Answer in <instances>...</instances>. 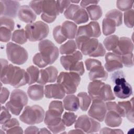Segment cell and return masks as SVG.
I'll list each match as a JSON object with an SVG mask.
<instances>
[{"label": "cell", "instance_id": "6da1fadb", "mask_svg": "<svg viewBox=\"0 0 134 134\" xmlns=\"http://www.w3.org/2000/svg\"><path fill=\"white\" fill-rule=\"evenodd\" d=\"M75 42L77 48L84 55L98 57L104 56L106 53L105 48L96 38L76 36Z\"/></svg>", "mask_w": 134, "mask_h": 134}, {"label": "cell", "instance_id": "7a4b0ae2", "mask_svg": "<svg viewBox=\"0 0 134 134\" xmlns=\"http://www.w3.org/2000/svg\"><path fill=\"white\" fill-rule=\"evenodd\" d=\"M87 91L92 100L99 99L103 101L114 100L115 97L109 84L99 80L92 81L88 84Z\"/></svg>", "mask_w": 134, "mask_h": 134}, {"label": "cell", "instance_id": "3957f363", "mask_svg": "<svg viewBox=\"0 0 134 134\" xmlns=\"http://www.w3.org/2000/svg\"><path fill=\"white\" fill-rule=\"evenodd\" d=\"M82 58V53L80 51H76L72 54L62 55L60 62L65 70L82 75L85 71L83 62L80 61Z\"/></svg>", "mask_w": 134, "mask_h": 134}, {"label": "cell", "instance_id": "277c9868", "mask_svg": "<svg viewBox=\"0 0 134 134\" xmlns=\"http://www.w3.org/2000/svg\"><path fill=\"white\" fill-rule=\"evenodd\" d=\"M57 81L65 93L72 94L76 92L81 82V77L80 75L75 72H62L58 75Z\"/></svg>", "mask_w": 134, "mask_h": 134}, {"label": "cell", "instance_id": "5b68a950", "mask_svg": "<svg viewBox=\"0 0 134 134\" xmlns=\"http://www.w3.org/2000/svg\"><path fill=\"white\" fill-rule=\"evenodd\" d=\"M49 32L48 25L41 21L30 23L25 26L27 38L30 41L42 40L48 36Z\"/></svg>", "mask_w": 134, "mask_h": 134}, {"label": "cell", "instance_id": "8992f818", "mask_svg": "<svg viewBox=\"0 0 134 134\" xmlns=\"http://www.w3.org/2000/svg\"><path fill=\"white\" fill-rule=\"evenodd\" d=\"M28 103V97L23 90L15 89L10 94V100L6 104V107L13 114L19 115L23 107Z\"/></svg>", "mask_w": 134, "mask_h": 134}, {"label": "cell", "instance_id": "52a82bcc", "mask_svg": "<svg viewBox=\"0 0 134 134\" xmlns=\"http://www.w3.org/2000/svg\"><path fill=\"white\" fill-rule=\"evenodd\" d=\"M44 118V111L40 106L35 105L25 107L20 116V120L28 125H35L41 122Z\"/></svg>", "mask_w": 134, "mask_h": 134}, {"label": "cell", "instance_id": "ba28073f", "mask_svg": "<svg viewBox=\"0 0 134 134\" xmlns=\"http://www.w3.org/2000/svg\"><path fill=\"white\" fill-rule=\"evenodd\" d=\"M6 54L10 62L18 65L25 63L28 58V52L24 48L11 42L6 44Z\"/></svg>", "mask_w": 134, "mask_h": 134}, {"label": "cell", "instance_id": "9c48e42d", "mask_svg": "<svg viewBox=\"0 0 134 134\" xmlns=\"http://www.w3.org/2000/svg\"><path fill=\"white\" fill-rule=\"evenodd\" d=\"M38 49L48 65L53 63L59 55V51L57 47L48 39L41 40L39 43Z\"/></svg>", "mask_w": 134, "mask_h": 134}, {"label": "cell", "instance_id": "30bf717a", "mask_svg": "<svg viewBox=\"0 0 134 134\" xmlns=\"http://www.w3.org/2000/svg\"><path fill=\"white\" fill-rule=\"evenodd\" d=\"M62 114L57 111L48 109L44 118V124L53 133H58L65 130V127L62 121Z\"/></svg>", "mask_w": 134, "mask_h": 134}, {"label": "cell", "instance_id": "8fae6325", "mask_svg": "<svg viewBox=\"0 0 134 134\" xmlns=\"http://www.w3.org/2000/svg\"><path fill=\"white\" fill-rule=\"evenodd\" d=\"M64 15L68 19L74 21L75 24H81L86 23L88 20L87 12L78 5L71 4L64 11Z\"/></svg>", "mask_w": 134, "mask_h": 134}, {"label": "cell", "instance_id": "7c38bea8", "mask_svg": "<svg viewBox=\"0 0 134 134\" xmlns=\"http://www.w3.org/2000/svg\"><path fill=\"white\" fill-rule=\"evenodd\" d=\"M74 127L81 129L85 133H90L98 132L100 130V124L94 118L83 115L76 119Z\"/></svg>", "mask_w": 134, "mask_h": 134}, {"label": "cell", "instance_id": "4fadbf2b", "mask_svg": "<svg viewBox=\"0 0 134 134\" xmlns=\"http://www.w3.org/2000/svg\"><path fill=\"white\" fill-rule=\"evenodd\" d=\"M107 113L106 104L99 99H93L92 104L88 111V115L91 117L99 121H103Z\"/></svg>", "mask_w": 134, "mask_h": 134}, {"label": "cell", "instance_id": "5bb4252c", "mask_svg": "<svg viewBox=\"0 0 134 134\" xmlns=\"http://www.w3.org/2000/svg\"><path fill=\"white\" fill-rule=\"evenodd\" d=\"M28 83L27 72L18 66H14L9 79V84L15 87L24 86Z\"/></svg>", "mask_w": 134, "mask_h": 134}, {"label": "cell", "instance_id": "9a60e30c", "mask_svg": "<svg viewBox=\"0 0 134 134\" xmlns=\"http://www.w3.org/2000/svg\"><path fill=\"white\" fill-rule=\"evenodd\" d=\"M101 35L99 25L97 21H91L88 24L80 26L77 30L76 36H85L96 38Z\"/></svg>", "mask_w": 134, "mask_h": 134}, {"label": "cell", "instance_id": "2e32d148", "mask_svg": "<svg viewBox=\"0 0 134 134\" xmlns=\"http://www.w3.org/2000/svg\"><path fill=\"white\" fill-rule=\"evenodd\" d=\"M20 3L15 1H0L1 15L9 18H15L19 9Z\"/></svg>", "mask_w": 134, "mask_h": 134}, {"label": "cell", "instance_id": "e0dca14e", "mask_svg": "<svg viewBox=\"0 0 134 134\" xmlns=\"http://www.w3.org/2000/svg\"><path fill=\"white\" fill-rule=\"evenodd\" d=\"M58 74V70L53 66H50L45 69L40 70L37 83L45 84L47 83L54 82L57 79Z\"/></svg>", "mask_w": 134, "mask_h": 134}, {"label": "cell", "instance_id": "ac0fdd59", "mask_svg": "<svg viewBox=\"0 0 134 134\" xmlns=\"http://www.w3.org/2000/svg\"><path fill=\"white\" fill-rule=\"evenodd\" d=\"M133 50V44L131 40L125 37L119 38L116 48L113 51V53L122 56L123 55L132 53Z\"/></svg>", "mask_w": 134, "mask_h": 134}, {"label": "cell", "instance_id": "d6986e66", "mask_svg": "<svg viewBox=\"0 0 134 134\" xmlns=\"http://www.w3.org/2000/svg\"><path fill=\"white\" fill-rule=\"evenodd\" d=\"M105 61V68L108 72H113L123 67L121 56L114 53L108 52L106 53Z\"/></svg>", "mask_w": 134, "mask_h": 134}, {"label": "cell", "instance_id": "ffe728a7", "mask_svg": "<svg viewBox=\"0 0 134 134\" xmlns=\"http://www.w3.org/2000/svg\"><path fill=\"white\" fill-rule=\"evenodd\" d=\"M65 92L59 84L47 85L44 88V95L46 98L62 99L65 96Z\"/></svg>", "mask_w": 134, "mask_h": 134}, {"label": "cell", "instance_id": "44dd1931", "mask_svg": "<svg viewBox=\"0 0 134 134\" xmlns=\"http://www.w3.org/2000/svg\"><path fill=\"white\" fill-rule=\"evenodd\" d=\"M113 91L115 96L121 99L128 98L132 94L131 86L127 81L116 85Z\"/></svg>", "mask_w": 134, "mask_h": 134}, {"label": "cell", "instance_id": "7402d4cb", "mask_svg": "<svg viewBox=\"0 0 134 134\" xmlns=\"http://www.w3.org/2000/svg\"><path fill=\"white\" fill-rule=\"evenodd\" d=\"M18 17L21 21L29 24L33 23L36 19V14L28 5H23L20 7Z\"/></svg>", "mask_w": 134, "mask_h": 134}, {"label": "cell", "instance_id": "603a6c76", "mask_svg": "<svg viewBox=\"0 0 134 134\" xmlns=\"http://www.w3.org/2000/svg\"><path fill=\"white\" fill-rule=\"evenodd\" d=\"M42 14L52 17H57L60 13L55 1H43Z\"/></svg>", "mask_w": 134, "mask_h": 134}, {"label": "cell", "instance_id": "cb8c5ba5", "mask_svg": "<svg viewBox=\"0 0 134 134\" xmlns=\"http://www.w3.org/2000/svg\"><path fill=\"white\" fill-rule=\"evenodd\" d=\"M88 76L91 81H105L107 79L108 73L102 65H99L94 66L90 70Z\"/></svg>", "mask_w": 134, "mask_h": 134}, {"label": "cell", "instance_id": "d4e9b609", "mask_svg": "<svg viewBox=\"0 0 134 134\" xmlns=\"http://www.w3.org/2000/svg\"><path fill=\"white\" fill-rule=\"evenodd\" d=\"M44 93L43 86L42 84H35L30 86L27 90V94L29 98L35 101L43 98Z\"/></svg>", "mask_w": 134, "mask_h": 134}, {"label": "cell", "instance_id": "484cf974", "mask_svg": "<svg viewBox=\"0 0 134 134\" xmlns=\"http://www.w3.org/2000/svg\"><path fill=\"white\" fill-rule=\"evenodd\" d=\"M63 35L67 39H74L76 37L77 27L76 24L70 21H65L61 26Z\"/></svg>", "mask_w": 134, "mask_h": 134}, {"label": "cell", "instance_id": "4316f807", "mask_svg": "<svg viewBox=\"0 0 134 134\" xmlns=\"http://www.w3.org/2000/svg\"><path fill=\"white\" fill-rule=\"evenodd\" d=\"M64 108L69 111H77L80 107L79 98L74 95H68L63 99Z\"/></svg>", "mask_w": 134, "mask_h": 134}, {"label": "cell", "instance_id": "83f0119b", "mask_svg": "<svg viewBox=\"0 0 134 134\" xmlns=\"http://www.w3.org/2000/svg\"><path fill=\"white\" fill-rule=\"evenodd\" d=\"M105 124L110 127L119 126L122 123L121 117L113 111H108L105 117Z\"/></svg>", "mask_w": 134, "mask_h": 134}, {"label": "cell", "instance_id": "f1b7e54d", "mask_svg": "<svg viewBox=\"0 0 134 134\" xmlns=\"http://www.w3.org/2000/svg\"><path fill=\"white\" fill-rule=\"evenodd\" d=\"M118 104L124 110L127 119L131 122H133V98L130 101L119 102Z\"/></svg>", "mask_w": 134, "mask_h": 134}, {"label": "cell", "instance_id": "f546056e", "mask_svg": "<svg viewBox=\"0 0 134 134\" xmlns=\"http://www.w3.org/2000/svg\"><path fill=\"white\" fill-rule=\"evenodd\" d=\"M88 16L93 21L97 20L102 16L103 12L101 7L97 5H92L86 8Z\"/></svg>", "mask_w": 134, "mask_h": 134}, {"label": "cell", "instance_id": "4dcf8cb0", "mask_svg": "<svg viewBox=\"0 0 134 134\" xmlns=\"http://www.w3.org/2000/svg\"><path fill=\"white\" fill-rule=\"evenodd\" d=\"M116 25L114 21L110 19L105 18L102 22L103 32L105 36L113 34L116 30Z\"/></svg>", "mask_w": 134, "mask_h": 134}, {"label": "cell", "instance_id": "1f68e13d", "mask_svg": "<svg viewBox=\"0 0 134 134\" xmlns=\"http://www.w3.org/2000/svg\"><path fill=\"white\" fill-rule=\"evenodd\" d=\"M77 48L75 41L73 40H70L60 46L59 51L61 54L68 55L74 53Z\"/></svg>", "mask_w": 134, "mask_h": 134}, {"label": "cell", "instance_id": "d6a6232c", "mask_svg": "<svg viewBox=\"0 0 134 134\" xmlns=\"http://www.w3.org/2000/svg\"><path fill=\"white\" fill-rule=\"evenodd\" d=\"M80 107L83 111H86L91 103V98L86 92H80L77 94Z\"/></svg>", "mask_w": 134, "mask_h": 134}, {"label": "cell", "instance_id": "836d02e7", "mask_svg": "<svg viewBox=\"0 0 134 134\" xmlns=\"http://www.w3.org/2000/svg\"><path fill=\"white\" fill-rule=\"evenodd\" d=\"M26 72L28 76V84L29 85L37 82L40 73V71L37 67L33 65L30 66L27 69Z\"/></svg>", "mask_w": 134, "mask_h": 134}, {"label": "cell", "instance_id": "e575fe53", "mask_svg": "<svg viewBox=\"0 0 134 134\" xmlns=\"http://www.w3.org/2000/svg\"><path fill=\"white\" fill-rule=\"evenodd\" d=\"M106 18L110 19L114 21L116 26H120L122 23V14L117 9H113L108 12L106 15Z\"/></svg>", "mask_w": 134, "mask_h": 134}, {"label": "cell", "instance_id": "d590c367", "mask_svg": "<svg viewBox=\"0 0 134 134\" xmlns=\"http://www.w3.org/2000/svg\"><path fill=\"white\" fill-rule=\"evenodd\" d=\"M27 39L25 30L23 29L16 30L13 33L12 36V40L14 42L20 44L26 43Z\"/></svg>", "mask_w": 134, "mask_h": 134}, {"label": "cell", "instance_id": "8d00e7d4", "mask_svg": "<svg viewBox=\"0 0 134 134\" xmlns=\"http://www.w3.org/2000/svg\"><path fill=\"white\" fill-rule=\"evenodd\" d=\"M119 38L116 35H111L106 37L103 41L106 49L108 51H113L117 47Z\"/></svg>", "mask_w": 134, "mask_h": 134}, {"label": "cell", "instance_id": "74e56055", "mask_svg": "<svg viewBox=\"0 0 134 134\" xmlns=\"http://www.w3.org/2000/svg\"><path fill=\"white\" fill-rule=\"evenodd\" d=\"M106 109L108 111H113L119 115L121 117H125L126 114L122 108L115 102H107L106 103Z\"/></svg>", "mask_w": 134, "mask_h": 134}, {"label": "cell", "instance_id": "f35d334b", "mask_svg": "<svg viewBox=\"0 0 134 134\" xmlns=\"http://www.w3.org/2000/svg\"><path fill=\"white\" fill-rule=\"evenodd\" d=\"M77 115L72 112H65L62 117V121L66 127L72 125L77 119Z\"/></svg>", "mask_w": 134, "mask_h": 134}, {"label": "cell", "instance_id": "ab89813d", "mask_svg": "<svg viewBox=\"0 0 134 134\" xmlns=\"http://www.w3.org/2000/svg\"><path fill=\"white\" fill-rule=\"evenodd\" d=\"M53 36L55 41L59 44L63 43L67 39L62 31L61 26L60 25L54 28L53 30Z\"/></svg>", "mask_w": 134, "mask_h": 134}, {"label": "cell", "instance_id": "60d3db41", "mask_svg": "<svg viewBox=\"0 0 134 134\" xmlns=\"http://www.w3.org/2000/svg\"><path fill=\"white\" fill-rule=\"evenodd\" d=\"M124 23L125 25L128 28H132L133 27L134 20V10L132 9L126 11L124 14Z\"/></svg>", "mask_w": 134, "mask_h": 134}, {"label": "cell", "instance_id": "b9f144b4", "mask_svg": "<svg viewBox=\"0 0 134 134\" xmlns=\"http://www.w3.org/2000/svg\"><path fill=\"white\" fill-rule=\"evenodd\" d=\"M133 1L119 0L116 2L117 7L121 11H127L131 9L133 4Z\"/></svg>", "mask_w": 134, "mask_h": 134}, {"label": "cell", "instance_id": "7bdbcfd3", "mask_svg": "<svg viewBox=\"0 0 134 134\" xmlns=\"http://www.w3.org/2000/svg\"><path fill=\"white\" fill-rule=\"evenodd\" d=\"M111 81L115 85L126 81L125 75L122 71H117L111 74Z\"/></svg>", "mask_w": 134, "mask_h": 134}, {"label": "cell", "instance_id": "ee69618b", "mask_svg": "<svg viewBox=\"0 0 134 134\" xmlns=\"http://www.w3.org/2000/svg\"><path fill=\"white\" fill-rule=\"evenodd\" d=\"M1 27H4L13 31L14 29L15 23L13 19L5 16H1L0 19Z\"/></svg>", "mask_w": 134, "mask_h": 134}, {"label": "cell", "instance_id": "f6af8a7d", "mask_svg": "<svg viewBox=\"0 0 134 134\" xmlns=\"http://www.w3.org/2000/svg\"><path fill=\"white\" fill-rule=\"evenodd\" d=\"M12 31L4 27H1L0 40L2 42H6L9 41L11 38Z\"/></svg>", "mask_w": 134, "mask_h": 134}, {"label": "cell", "instance_id": "bcb514c9", "mask_svg": "<svg viewBox=\"0 0 134 134\" xmlns=\"http://www.w3.org/2000/svg\"><path fill=\"white\" fill-rule=\"evenodd\" d=\"M43 1H32L29 3V7L37 15L42 13Z\"/></svg>", "mask_w": 134, "mask_h": 134}, {"label": "cell", "instance_id": "7dc6e473", "mask_svg": "<svg viewBox=\"0 0 134 134\" xmlns=\"http://www.w3.org/2000/svg\"><path fill=\"white\" fill-rule=\"evenodd\" d=\"M49 109L62 114L64 110V108L62 103L61 101L53 100L49 104Z\"/></svg>", "mask_w": 134, "mask_h": 134}, {"label": "cell", "instance_id": "c3c4849f", "mask_svg": "<svg viewBox=\"0 0 134 134\" xmlns=\"http://www.w3.org/2000/svg\"><path fill=\"white\" fill-rule=\"evenodd\" d=\"M32 61L39 68H44L48 65V64L43 59L40 52L36 53L33 57Z\"/></svg>", "mask_w": 134, "mask_h": 134}, {"label": "cell", "instance_id": "681fc988", "mask_svg": "<svg viewBox=\"0 0 134 134\" xmlns=\"http://www.w3.org/2000/svg\"><path fill=\"white\" fill-rule=\"evenodd\" d=\"M11 115L8 111V109L3 106H1V116H0V123L3 125L6 121L10 119Z\"/></svg>", "mask_w": 134, "mask_h": 134}, {"label": "cell", "instance_id": "f907efd6", "mask_svg": "<svg viewBox=\"0 0 134 134\" xmlns=\"http://www.w3.org/2000/svg\"><path fill=\"white\" fill-rule=\"evenodd\" d=\"M19 125V123L16 118H10L3 124L2 128L4 131H7L9 129Z\"/></svg>", "mask_w": 134, "mask_h": 134}, {"label": "cell", "instance_id": "816d5d0a", "mask_svg": "<svg viewBox=\"0 0 134 134\" xmlns=\"http://www.w3.org/2000/svg\"><path fill=\"white\" fill-rule=\"evenodd\" d=\"M133 55L132 53L121 56L122 64L126 67H132L133 65Z\"/></svg>", "mask_w": 134, "mask_h": 134}, {"label": "cell", "instance_id": "f5cc1de1", "mask_svg": "<svg viewBox=\"0 0 134 134\" xmlns=\"http://www.w3.org/2000/svg\"><path fill=\"white\" fill-rule=\"evenodd\" d=\"M85 64L86 68V69L88 71H90L92 68L95 66L102 65V63L98 60L95 59H87L85 61Z\"/></svg>", "mask_w": 134, "mask_h": 134}, {"label": "cell", "instance_id": "db71d44e", "mask_svg": "<svg viewBox=\"0 0 134 134\" xmlns=\"http://www.w3.org/2000/svg\"><path fill=\"white\" fill-rule=\"evenodd\" d=\"M60 13H63L64 10L66 9L71 5L70 1H57Z\"/></svg>", "mask_w": 134, "mask_h": 134}, {"label": "cell", "instance_id": "11a10c76", "mask_svg": "<svg viewBox=\"0 0 134 134\" xmlns=\"http://www.w3.org/2000/svg\"><path fill=\"white\" fill-rule=\"evenodd\" d=\"M9 95V91L6 87H2L1 90V104H4L8 99Z\"/></svg>", "mask_w": 134, "mask_h": 134}, {"label": "cell", "instance_id": "9f6ffc18", "mask_svg": "<svg viewBox=\"0 0 134 134\" xmlns=\"http://www.w3.org/2000/svg\"><path fill=\"white\" fill-rule=\"evenodd\" d=\"M100 133H124V132L120 129H112L107 127L103 128L100 131Z\"/></svg>", "mask_w": 134, "mask_h": 134}, {"label": "cell", "instance_id": "6f0895ef", "mask_svg": "<svg viewBox=\"0 0 134 134\" xmlns=\"http://www.w3.org/2000/svg\"><path fill=\"white\" fill-rule=\"evenodd\" d=\"M22 128L19 126L14 127L6 131V133H23Z\"/></svg>", "mask_w": 134, "mask_h": 134}, {"label": "cell", "instance_id": "680465c9", "mask_svg": "<svg viewBox=\"0 0 134 134\" xmlns=\"http://www.w3.org/2000/svg\"><path fill=\"white\" fill-rule=\"evenodd\" d=\"M98 2V1H82L81 2V6L83 8H86L92 5H96Z\"/></svg>", "mask_w": 134, "mask_h": 134}, {"label": "cell", "instance_id": "91938a15", "mask_svg": "<svg viewBox=\"0 0 134 134\" xmlns=\"http://www.w3.org/2000/svg\"><path fill=\"white\" fill-rule=\"evenodd\" d=\"M56 17H52V16L43 14H42L41 15V19L47 23H51L53 22L56 19Z\"/></svg>", "mask_w": 134, "mask_h": 134}, {"label": "cell", "instance_id": "94428289", "mask_svg": "<svg viewBox=\"0 0 134 134\" xmlns=\"http://www.w3.org/2000/svg\"><path fill=\"white\" fill-rule=\"evenodd\" d=\"M39 129L36 126H29L28 127L25 131V133H39Z\"/></svg>", "mask_w": 134, "mask_h": 134}, {"label": "cell", "instance_id": "6125c7cd", "mask_svg": "<svg viewBox=\"0 0 134 134\" xmlns=\"http://www.w3.org/2000/svg\"><path fill=\"white\" fill-rule=\"evenodd\" d=\"M69 133H84V132L83 131H82L81 129H79V128H76V129H74V130H72L71 131H70L69 132Z\"/></svg>", "mask_w": 134, "mask_h": 134}, {"label": "cell", "instance_id": "be15d7a7", "mask_svg": "<svg viewBox=\"0 0 134 134\" xmlns=\"http://www.w3.org/2000/svg\"><path fill=\"white\" fill-rule=\"evenodd\" d=\"M39 133H51V132L49 131L47 128H43L39 130Z\"/></svg>", "mask_w": 134, "mask_h": 134}, {"label": "cell", "instance_id": "e7e4bbea", "mask_svg": "<svg viewBox=\"0 0 134 134\" xmlns=\"http://www.w3.org/2000/svg\"><path fill=\"white\" fill-rule=\"evenodd\" d=\"M80 2L79 1H71V3H79Z\"/></svg>", "mask_w": 134, "mask_h": 134}]
</instances>
